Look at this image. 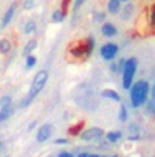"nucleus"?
I'll list each match as a JSON object with an SVG mask.
<instances>
[{"label": "nucleus", "instance_id": "1", "mask_svg": "<svg viewBox=\"0 0 155 157\" xmlns=\"http://www.w3.org/2000/svg\"><path fill=\"white\" fill-rule=\"evenodd\" d=\"M47 82H48V71L47 70H40V71L36 72L35 77H33L32 85H30V87H29L28 94H26L19 102L21 108L29 107V105L35 101V98L39 96V93L45 87Z\"/></svg>", "mask_w": 155, "mask_h": 157}, {"label": "nucleus", "instance_id": "2", "mask_svg": "<svg viewBox=\"0 0 155 157\" xmlns=\"http://www.w3.org/2000/svg\"><path fill=\"white\" fill-rule=\"evenodd\" d=\"M148 93H150V83L144 79H140L135 82L129 89L130 104L133 108H139L147 101Z\"/></svg>", "mask_w": 155, "mask_h": 157}, {"label": "nucleus", "instance_id": "3", "mask_svg": "<svg viewBox=\"0 0 155 157\" xmlns=\"http://www.w3.org/2000/svg\"><path fill=\"white\" fill-rule=\"evenodd\" d=\"M136 70H137V59L136 57H129L126 59L125 66L122 68V87L126 90L130 89L133 85V78H135Z\"/></svg>", "mask_w": 155, "mask_h": 157}, {"label": "nucleus", "instance_id": "4", "mask_svg": "<svg viewBox=\"0 0 155 157\" xmlns=\"http://www.w3.org/2000/svg\"><path fill=\"white\" fill-rule=\"evenodd\" d=\"M103 134H104L103 128H100V127H89L87 130H83V132H81L78 137H80L83 141H85V142H89V141L100 140V138L103 137Z\"/></svg>", "mask_w": 155, "mask_h": 157}, {"label": "nucleus", "instance_id": "5", "mask_svg": "<svg viewBox=\"0 0 155 157\" xmlns=\"http://www.w3.org/2000/svg\"><path fill=\"white\" fill-rule=\"evenodd\" d=\"M118 51H120V48H118L117 44L114 43H107L104 44L102 48H100V56L103 57L104 60H107V62H111V60H114V57L117 56Z\"/></svg>", "mask_w": 155, "mask_h": 157}, {"label": "nucleus", "instance_id": "6", "mask_svg": "<svg viewBox=\"0 0 155 157\" xmlns=\"http://www.w3.org/2000/svg\"><path fill=\"white\" fill-rule=\"evenodd\" d=\"M52 131H54L52 124H50V123H45V124L40 126L37 132H36V141H37L39 144L47 142L51 138V135H52Z\"/></svg>", "mask_w": 155, "mask_h": 157}, {"label": "nucleus", "instance_id": "7", "mask_svg": "<svg viewBox=\"0 0 155 157\" xmlns=\"http://www.w3.org/2000/svg\"><path fill=\"white\" fill-rule=\"evenodd\" d=\"M69 52L73 57H85L87 53V44L84 41H74L70 47H69Z\"/></svg>", "mask_w": 155, "mask_h": 157}, {"label": "nucleus", "instance_id": "8", "mask_svg": "<svg viewBox=\"0 0 155 157\" xmlns=\"http://www.w3.org/2000/svg\"><path fill=\"white\" fill-rule=\"evenodd\" d=\"M15 10H17V2H13L10 4V7L6 10L4 15H3V18H2V22H0V26H2V29L7 28V26L10 25V22L13 21V17H14V14H15Z\"/></svg>", "mask_w": 155, "mask_h": 157}, {"label": "nucleus", "instance_id": "9", "mask_svg": "<svg viewBox=\"0 0 155 157\" xmlns=\"http://www.w3.org/2000/svg\"><path fill=\"white\" fill-rule=\"evenodd\" d=\"M100 30H102V34L104 36V37H114V36H117V33H118L115 25H114V23H111V22L103 23L102 28H100Z\"/></svg>", "mask_w": 155, "mask_h": 157}, {"label": "nucleus", "instance_id": "10", "mask_svg": "<svg viewBox=\"0 0 155 157\" xmlns=\"http://www.w3.org/2000/svg\"><path fill=\"white\" fill-rule=\"evenodd\" d=\"M100 96H102L103 98H108V100L115 101V102H120L121 101V94L117 92V90H114V89H104V90H102Z\"/></svg>", "mask_w": 155, "mask_h": 157}, {"label": "nucleus", "instance_id": "11", "mask_svg": "<svg viewBox=\"0 0 155 157\" xmlns=\"http://www.w3.org/2000/svg\"><path fill=\"white\" fill-rule=\"evenodd\" d=\"M37 48V41L36 40H29L28 43H26V45L23 47V51H22V55L25 57H28L32 55V52Z\"/></svg>", "mask_w": 155, "mask_h": 157}, {"label": "nucleus", "instance_id": "12", "mask_svg": "<svg viewBox=\"0 0 155 157\" xmlns=\"http://www.w3.org/2000/svg\"><path fill=\"white\" fill-rule=\"evenodd\" d=\"M121 10V2L120 0H108L107 2V11L110 14H118Z\"/></svg>", "mask_w": 155, "mask_h": 157}, {"label": "nucleus", "instance_id": "13", "mask_svg": "<svg viewBox=\"0 0 155 157\" xmlns=\"http://www.w3.org/2000/svg\"><path fill=\"white\" fill-rule=\"evenodd\" d=\"M83 127H84V122H78V123H75V124H73L71 127H69V130H67L69 135H71V137H78V135L83 132Z\"/></svg>", "mask_w": 155, "mask_h": 157}, {"label": "nucleus", "instance_id": "14", "mask_svg": "<svg viewBox=\"0 0 155 157\" xmlns=\"http://www.w3.org/2000/svg\"><path fill=\"white\" fill-rule=\"evenodd\" d=\"M133 10H135V6H133L132 3H128L125 7H122V19L124 21L130 19L133 15Z\"/></svg>", "mask_w": 155, "mask_h": 157}, {"label": "nucleus", "instance_id": "15", "mask_svg": "<svg viewBox=\"0 0 155 157\" xmlns=\"http://www.w3.org/2000/svg\"><path fill=\"white\" fill-rule=\"evenodd\" d=\"M13 113H14V108L13 107L0 109V124H2L3 122H6L7 119H10V116H13Z\"/></svg>", "mask_w": 155, "mask_h": 157}, {"label": "nucleus", "instance_id": "16", "mask_svg": "<svg viewBox=\"0 0 155 157\" xmlns=\"http://www.w3.org/2000/svg\"><path fill=\"white\" fill-rule=\"evenodd\" d=\"M120 138H122V132L121 131H108L106 134V140L110 144H115L120 141Z\"/></svg>", "mask_w": 155, "mask_h": 157}, {"label": "nucleus", "instance_id": "17", "mask_svg": "<svg viewBox=\"0 0 155 157\" xmlns=\"http://www.w3.org/2000/svg\"><path fill=\"white\" fill-rule=\"evenodd\" d=\"M10 51H11V41L8 38H2L0 40V53L7 55Z\"/></svg>", "mask_w": 155, "mask_h": 157}, {"label": "nucleus", "instance_id": "18", "mask_svg": "<svg viewBox=\"0 0 155 157\" xmlns=\"http://www.w3.org/2000/svg\"><path fill=\"white\" fill-rule=\"evenodd\" d=\"M85 44H87V53H85V57H89L92 55L93 49H95V38H93L92 36L85 38Z\"/></svg>", "mask_w": 155, "mask_h": 157}, {"label": "nucleus", "instance_id": "19", "mask_svg": "<svg viewBox=\"0 0 155 157\" xmlns=\"http://www.w3.org/2000/svg\"><path fill=\"white\" fill-rule=\"evenodd\" d=\"M8 107H13V100H11V96L6 94L0 97V109L3 108H8Z\"/></svg>", "mask_w": 155, "mask_h": 157}, {"label": "nucleus", "instance_id": "20", "mask_svg": "<svg viewBox=\"0 0 155 157\" xmlns=\"http://www.w3.org/2000/svg\"><path fill=\"white\" fill-rule=\"evenodd\" d=\"M36 32V22L35 21H28L23 26V34H32V33Z\"/></svg>", "mask_w": 155, "mask_h": 157}, {"label": "nucleus", "instance_id": "21", "mask_svg": "<svg viewBox=\"0 0 155 157\" xmlns=\"http://www.w3.org/2000/svg\"><path fill=\"white\" fill-rule=\"evenodd\" d=\"M52 22H55V23H62L63 21H65V18H66V14H63L60 10H55L52 13Z\"/></svg>", "mask_w": 155, "mask_h": 157}, {"label": "nucleus", "instance_id": "22", "mask_svg": "<svg viewBox=\"0 0 155 157\" xmlns=\"http://www.w3.org/2000/svg\"><path fill=\"white\" fill-rule=\"evenodd\" d=\"M118 119H120V122H126L128 120V109L126 107L124 104L120 105V112H118Z\"/></svg>", "mask_w": 155, "mask_h": 157}, {"label": "nucleus", "instance_id": "23", "mask_svg": "<svg viewBox=\"0 0 155 157\" xmlns=\"http://www.w3.org/2000/svg\"><path fill=\"white\" fill-rule=\"evenodd\" d=\"M36 63H37V57H36L35 55H30L26 57V62H25V66L28 70H30V68H33L36 66Z\"/></svg>", "mask_w": 155, "mask_h": 157}, {"label": "nucleus", "instance_id": "24", "mask_svg": "<svg viewBox=\"0 0 155 157\" xmlns=\"http://www.w3.org/2000/svg\"><path fill=\"white\" fill-rule=\"evenodd\" d=\"M70 2H71V0H62L59 10L62 11L63 14H67V10H69V6H70Z\"/></svg>", "mask_w": 155, "mask_h": 157}, {"label": "nucleus", "instance_id": "25", "mask_svg": "<svg viewBox=\"0 0 155 157\" xmlns=\"http://www.w3.org/2000/svg\"><path fill=\"white\" fill-rule=\"evenodd\" d=\"M147 109L150 113L155 115V98H150L147 102Z\"/></svg>", "mask_w": 155, "mask_h": 157}, {"label": "nucleus", "instance_id": "26", "mask_svg": "<svg viewBox=\"0 0 155 157\" xmlns=\"http://www.w3.org/2000/svg\"><path fill=\"white\" fill-rule=\"evenodd\" d=\"M95 22H98V23H100V22H104V19H106V14L103 13V11H98V13H95Z\"/></svg>", "mask_w": 155, "mask_h": 157}, {"label": "nucleus", "instance_id": "27", "mask_svg": "<svg viewBox=\"0 0 155 157\" xmlns=\"http://www.w3.org/2000/svg\"><path fill=\"white\" fill-rule=\"evenodd\" d=\"M35 2L36 0H23V8L25 10H32L35 7Z\"/></svg>", "mask_w": 155, "mask_h": 157}, {"label": "nucleus", "instance_id": "28", "mask_svg": "<svg viewBox=\"0 0 155 157\" xmlns=\"http://www.w3.org/2000/svg\"><path fill=\"white\" fill-rule=\"evenodd\" d=\"M84 2H85V0H75V2H74V6H73V13H74V14L77 13V11L81 8V6L84 4Z\"/></svg>", "mask_w": 155, "mask_h": 157}, {"label": "nucleus", "instance_id": "29", "mask_svg": "<svg viewBox=\"0 0 155 157\" xmlns=\"http://www.w3.org/2000/svg\"><path fill=\"white\" fill-rule=\"evenodd\" d=\"M54 142H55V145H66V144H69V140L67 138H58Z\"/></svg>", "mask_w": 155, "mask_h": 157}, {"label": "nucleus", "instance_id": "30", "mask_svg": "<svg viewBox=\"0 0 155 157\" xmlns=\"http://www.w3.org/2000/svg\"><path fill=\"white\" fill-rule=\"evenodd\" d=\"M150 18H151V23H153V25H155V4L153 6V8H151Z\"/></svg>", "mask_w": 155, "mask_h": 157}, {"label": "nucleus", "instance_id": "31", "mask_svg": "<svg viewBox=\"0 0 155 157\" xmlns=\"http://www.w3.org/2000/svg\"><path fill=\"white\" fill-rule=\"evenodd\" d=\"M58 157H74V156H73L70 152H66V150H63V152H60L59 155H58Z\"/></svg>", "mask_w": 155, "mask_h": 157}, {"label": "nucleus", "instance_id": "32", "mask_svg": "<svg viewBox=\"0 0 155 157\" xmlns=\"http://www.w3.org/2000/svg\"><path fill=\"white\" fill-rule=\"evenodd\" d=\"M151 98H155V83L153 85V89H151Z\"/></svg>", "mask_w": 155, "mask_h": 157}, {"label": "nucleus", "instance_id": "33", "mask_svg": "<svg viewBox=\"0 0 155 157\" xmlns=\"http://www.w3.org/2000/svg\"><path fill=\"white\" fill-rule=\"evenodd\" d=\"M36 124H37V122H36V120H35V122H33V123H30V124H29V127H28L29 131H30V130H33V127H35Z\"/></svg>", "mask_w": 155, "mask_h": 157}, {"label": "nucleus", "instance_id": "34", "mask_svg": "<svg viewBox=\"0 0 155 157\" xmlns=\"http://www.w3.org/2000/svg\"><path fill=\"white\" fill-rule=\"evenodd\" d=\"M77 157H88V153L87 152H83V153H78Z\"/></svg>", "mask_w": 155, "mask_h": 157}, {"label": "nucleus", "instance_id": "35", "mask_svg": "<svg viewBox=\"0 0 155 157\" xmlns=\"http://www.w3.org/2000/svg\"><path fill=\"white\" fill-rule=\"evenodd\" d=\"M88 157H99V155H96V153H88Z\"/></svg>", "mask_w": 155, "mask_h": 157}, {"label": "nucleus", "instance_id": "36", "mask_svg": "<svg viewBox=\"0 0 155 157\" xmlns=\"http://www.w3.org/2000/svg\"><path fill=\"white\" fill-rule=\"evenodd\" d=\"M111 157H118V155H113V156H111Z\"/></svg>", "mask_w": 155, "mask_h": 157}, {"label": "nucleus", "instance_id": "37", "mask_svg": "<svg viewBox=\"0 0 155 157\" xmlns=\"http://www.w3.org/2000/svg\"><path fill=\"white\" fill-rule=\"evenodd\" d=\"M120 2H129V0H120Z\"/></svg>", "mask_w": 155, "mask_h": 157}, {"label": "nucleus", "instance_id": "38", "mask_svg": "<svg viewBox=\"0 0 155 157\" xmlns=\"http://www.w3.org/2000/svg\"><path fill=\"white\" fill-rule=\"evenodd\" d=\"M99 157H107V156H99Z\"/></svg>", "mask_w": 155, "mask_h": 157}, {"label": "nucleus", "instance_id": "39", "mask_svg": "<svg viewBox=\"0 0 155 157\" xmlns=\"http://www.w3.org/2000/svg\"><path fill=\"white\" fill-rule=\"evenodd\" d=\"M0 147H2V142H0Z\"/></svg>", "mask_w": 155, "mask_h": 157}, {"label": "nucleus", "instance_id": "40", "mask_svg": "<svg viewBox=\"0 0 155 157\" xmlns=\"http://www.w3.org/2000/svg\"><path fill=\"white\" fill-rule=\"evenodd\" d=\"M6 157H8V156H6Z\"/></svg>", "mask_w": 155, "mask_h": 157}]
</instances>
